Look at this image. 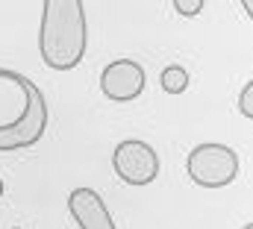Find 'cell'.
<instances>
[{"label":"cell","instance_id":"6da1fadb","mask_svg":"<svg viewBox=\"0 0 253 229\" xmlns=\"http://www.w3.org/2000/svg\"><path fill=\"white\" fill-rule=\"evenodd\" d=\"M47 100L42 88L18 71L0 68V153L27 150L47 129Z\"/></svg>","mask_w":253,"mask_h":229},{"label":"cell","instance_id":"7a4b0ae2","mask_svg":"<svg viewBox=\"0 0 253 229\" xmlns=\"http://www.w3.org/2000/svg\"><path fill=\"white\" fill-rule=\"evenodd\" d=\"M88 44L85 6L80 0H44L39 27V53L53 71H74Z\"/></svg>","mask_w":253,"mask_h":229},{"label":"cell","instance_id":"3957f363","mask_svg":"<svg viewBox=\"0 0 253 229\" xmlns=\"http://www.w3.org/2000/svg\"><path fill=\"white\" fill-rule=\"evenodd\" d=\"M186 171L200 188H224L239 176V153L218 141L197 144L186 159Z\"/></svg>","mask_w":253,"mask_h":229},{"label":"cell","instance_id":"277c9868","mask_svg":"<svg viewBox=\"0 0 253 229\" xmlns=\"http://www.w3.org/2000/svg\"><path fill=\"white\" fill-rule=\"evenodd\" d=\"M112 168L126 185H150L159 176V156L147 141L126 138L112 153Z\"/></svg>","mask_w":253,"mask_h":229},{"label":"cell","instance_id":"5b68a950","mask_svg":"<svg viewBox=\"0 0 253 229\" xmlns=\"http://www.w3.org/2000/svg\"><path fill=\"white\" fill-rule=\"evenodd\" d=\"M144 82H147L144 68L132 59H115L100 74V91H103V97H109L115 103H132L135 97H141Z\"/></svg>","mask_w":253,"mask_h":229},{"label":"cell","instance_id":"8992f818","mask_svg":"<svg viewBox=\"0 0 253 229\" xmlns=\"http://www.w3.org/2000/svg\"><path fill=\"white\" fill-rule=\"evenodd\" d=\"M68 209L80 229H118L103 197L94 188H74L68 197Z\"/></svg>","mask_w":253,"mask_h":229},{"label":"cell","instance_id":"52a82bcc","mask_svg":"<svg viewBox=\"0 0 253 229\" xmlns=\"http://www.w3.org/2000/svg\"><path fill=\"white\" fill-rule=\"evenodd\" d=\"M159 85L168 91V94H183L189 88V71L183 65H168L159 76Z\"/></svg>","mask_w":253,"mask_h":229},{"label":"cell","instance_id":"ba28073f","mask_svg":"<svg viewBox=\"0 0 253 229\" xmlns=\"http://www.w3.org/2000/svg\"><path fill=\"white\" fill-rule=\"evenodd\" d=\"M242 9H245V15L253 21V0H245ZM239 112L245 114L248 120H253V79L242 88V94H239Z\"/></svg>","mask_w":253,"mask_h":229},{"label":"cell","instance_id":"9c48e42d","mask_svg":"<svg viewBox=\"0 0 253 229\" xmlns=\"http://www.w3.org/2000/svg\"><path fill=\"white\" fill-rule=\"evenodd\" d=\"M174 9L186 18H194L200 9H203V0H174Z\"/></svg>","mask_w":253,"mask_h":229},{"label":"cell","instance_id":"30bf717a","mask_svg":"<svg viewBox=\"0 0 253 229\" xmlns=\"http://www.w3.org/2000/svg\"><path fill=\"white\" fill-rule=\"evenodd\" d=\"M0 197H3V179H0Z\"/></svg>","mask_w":253,"mask_h":229},{"label":"cell","instance_id":"8fae6325","mask_svg":"<svg viewBox=\"0 0 253 229\" xmlns=\"http://www.w3.org/2000/svg\"><path fill=\"white\" fill-rule=\"evenodd\" d=\"M245 229H253V224H248V227H245Z\"/></svg>","mask_w":253,"mask_h":229}]
</instances>
